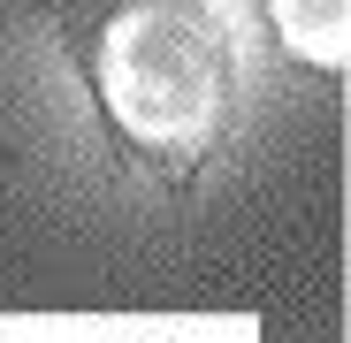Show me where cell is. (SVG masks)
<instances>
[{
  "label": "cell",
  "instance_id": "obj_1",
  "mask_svg": "<svg viewBox=\"0 0 351 343\" xmlns=\"http://www.w3.org/2000/svg\"><path fill=\"white\" fill-rule=\"evenodd\" d=\"M84 69L114 138L145 153L153 168L184 176L214 153L229 123L237 46L206 0H107L84 46Z\"/></svg>",
  "mask_w": 351,
  "mask_h": 343
},
{
  "label": "cell",
  "instance_id": "obj_2",
  "mask_svg": "<svg viewBox=\"0 0 351 343\" xmlns=\"http://www.w3.org/2000/svg\"><path fill=\"white\" fill-rule=\"evenodd\" d=\"M267 23L290 62H306L321 77H336L351 53V0H267Z\"/></svg>",
  "mask_w": 351,
  "mask_h": 343
}]
</instances>
